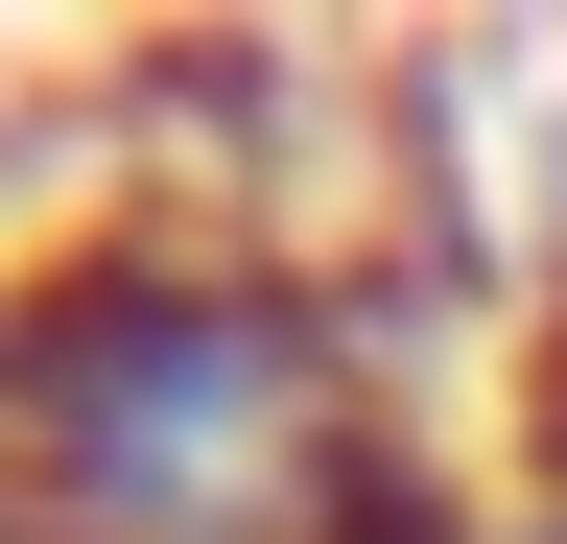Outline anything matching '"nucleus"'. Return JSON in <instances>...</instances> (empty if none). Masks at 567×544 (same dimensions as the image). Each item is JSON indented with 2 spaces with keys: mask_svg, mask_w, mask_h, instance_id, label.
<instances>
[{
  "mask_svg": "<svg viewBox=\"0 0 567 544\" xmlns=\"http://www.w3.org/2000/svg\"><path fill=\"white\" fill-rule=\"evenodd\" d=\"M354 544H544V521H496V497H473L450 450H402L379 497H354Z\"/></svg>",
  "mask_w": 567,
  "mask_h": 544,
  "instance_id": "obj_1",
  "label": "nucleus"
}]
</instances>
